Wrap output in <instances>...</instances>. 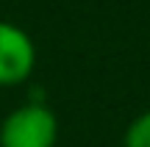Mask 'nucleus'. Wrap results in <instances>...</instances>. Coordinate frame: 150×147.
<instances>
[{
    "instance_id": "obj_1",
    "label": "nucleus",
    "mask_w": 150,
    "mask_h": 147,
    "mask_svg": "<svg viewBox=\"0 0 150 147\" xmlns=\"http://www.w3.org/2000/svg\"><path fill=\"white\" fill-rule=\"evenodd\" d=\"M56 142L59 117L39 100L11 108L0 122V147H56Z\"/></svg>"
},
{
    "instance_id": "obj_2",
    "label": "nucleus",
    "mask_w": 150,
    "mask_h": 147,
    "mask_svg": "<svg viewBox=\"0 0 150 147\" xmlns=\"http://www.w3.org/2000/svg\"><path fill=\"white\" fill-rule=\"evenodd\" d=\"M36 70V44L17 22L0 20V89L28 83Z\"/></svg>"
},
{
    "instance_id": "obj_3",
    "label": "nucleus",
    "mask_w": 150,
    "mask_h": 147,
    "mask_svg": "<svg viewBox=\"0 0 150 147\" xmlns=\"http://www.w3.org/2000/svg\"><path fill=\"white\" fill-rule=\"evenodd\" d=\"M122 147H150V108L136 114L128 122L122 136Z\"/></svg>"
}]
</instances>
